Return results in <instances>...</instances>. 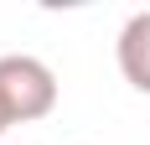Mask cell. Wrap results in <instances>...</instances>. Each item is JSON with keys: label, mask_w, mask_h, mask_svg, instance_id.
I'll use <instances>...</instances> for the list:
<instances>
[{"label": "cell", "mask_w": 150, "mask_h": 145, "mask_svg": "<svg viewBox=\"0 0 150 145\" xmlns=\"http://www.w3.org/2000/svg\"><path fill=\"white\" fill-rule=\"evenodd\" d=\"M0 99L16 124L47 119L57 109V72L31 52H11V57H0Z\"/></svg>", "instance_id": "6da1fadb"}, {"label": "cell", "mask_w": 150, "mask_h": 145, "mask_svg": "<svg viewBox=\"0 0 150 145\" xmlns=\"http://www.w3.org/2000/svg\"><path fill=\"white\" fill-rule=\"evenodd\" d=\"M119 72L135 93H150V11H135L119 31Z\"/></svg>", "instance_id": "7a4b0ae2"}, {"label": "cell", "mask_w": 150, "mask_h": 145, "mask_svg": "<svg viewBox=\"0 0 150 145\" xmlns=\"http://www.w3.org/2000/svg\"><path fill=\"white\" fill-rule=\"evenodd\" d=\"M11 124H16V119H11V109H5V99H0V135L11 130Z\"/></svg>", "instance_id": "3957f363"}]
</instances>
